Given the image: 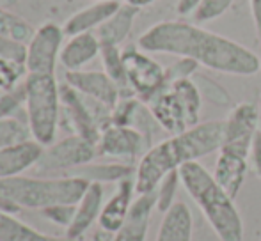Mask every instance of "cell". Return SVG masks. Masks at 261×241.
I'll use <instances>...</instances> for the list:
<instances>
[{"label":"cell","instance_id":"cell-1","mask_svg":"<svg viewBox=\"0 0 261 241\" xmlns=\"http://www.w3.org/2000/svg\"><path fill=\"white\" fill-rule=\"evenodd\" d=\"M137 46L146 53L189 57L226 75L251 76L261 71L259 57L240 43L179 20L155 23L139 38Z\"/></svg>","mask_w":261,"mask_h":241},{"label":"cell","instance_id":"cell-2","mask_svg":"<svg viewBox=\"0 0 261 241\" xmlns=\"http://www.w3.org/2000/svg\"><path fill=\"white\" fill-rule=\"evenodd\" d=\"M179 179L220 241H244V222L234 199L199 162L179 167Z\"/></svg>","mask_w":261,"mask_h":241},{"label":"cell","instance_id":"cell-3","mask_svg":"<svg viewBox=\"0 0 261 241\" xmlns=\"http://www.w3.org/2000/svg\"><path fill=\"white\" fill-rule=\"evenodd\" d=\"M91 183L79 176L29 177L14 176L0 179V209H46L52 206H76Z\"/></svg>","mask_w":261,"mask_h":241},{"label":"cell","instance_id":"cell-4","mask_svg":"<svg viewBox=\"0 0 261 241\" xmlns=\"http://www.w3.org/2000/svg\"><path fill=\"white\" fill-rule=\"evenodd\" d=\"M162 130L179 135L199 124L203 96L192 78L167 83L146 103Z\"/></svg>","mask_w":261,"mask_h":241},{"label":"cell","instance_id":"cell-5","mask_svg":"<svg viewBox=\"0 0 261 241\" xmlns=\"http://www.w3.org/2000/svg\"><path fill=\"white\" fill-rule=\"evenodd\" d=\"M25 112L31 137L43 147L54 144L61 117V87L55 75H27Z\"/></svg>","mask_w":261,"mask_h":241},{"label":"cell","instance_id":"cell-6","mask_svg":"<svg viewBox=\"0 0 261 241\" xmlns=\"http://www.w3.org/2000/svg\"><path fill=\"white\" fill-rule=\"evenodd\" d=\"M98 155V145L80 135L62 138L57 144L46 145L43 149L41 158L36 163L39 174H55L62 172L69 176L75 169L91 163Z\"/></svg>","mask_w":261,"mask_h":241},{"label":"cell","instance_id":"cell-7","mask_svg":"<svg viewBox=\"0 0 261 241\" xmlns=\"http://www.w3.org/2000/svg\"><path fill=\"white\" fill-rule=\"evenodd\" d=\"M181 165L183 163L179 160L178 151H176L172 137L151 145L141 156V162L135 170V193L137 195L153 193L167 174H171L172 170H178Z\"/></svg>","mask_w":261,"mask_h":241},{"label":"cell","instance_id":"cell-8","mask_svg":"<svg viewBox=\"0 0 261 241\" xmlns=\"http://www.w3.org/2000/svg\"><path fill=\"white\" fill-rule=\"evenodd\" d=\"M123 62L130 89L141 101L148 103L156 96L167 83H165V68L151 59L144 50L139 46H126L123 50Z\"/></svg>","mask_w":261,"mask_h":241},{"label":"cell","instance_id":"cell-9","mask_svg":"<svg viewBox=\"0 0 261 241\" xmlns=\"http://www.w3.org/2000/svg\"><path fill=\"white\" fill-rule=\"evenodd\" d=\"M64 28L57 23H43L27 43L29 75H54L64 46Z\"/></svg>","mask_w":261,"mask_h":241},{"label":"cell","instance_id":"cell-10","mask_svg":"<svg viewBox=\"0 0 261 241\" xmlns=\"http://www.w3.org/2000/svg\"><path fill=\"white\" fill-rule=\"evenodd\" d=\"M224 120H208L196 124L179 135H172L181 163L197 162L203 156L220 151L224 145Z\"/></svg>","mask_w":261,"mask_h":241},{"label":"cell","instance_id":"cell-11","mask_svg":"<svg viewBox=\"0 0 261 241\" xmlns=\"http://www.w3.org/2000/svg\"><path fill=\"white\" fill-rule=\"evenodd\" d=\"M259 105L251 101L238 103L231 110L229 117L224 120L226 130H224V145L220 149H227L249 158L252 140L259 130Z\"/></svg>","mask_w":261,"mask_h":241},{"label":"cell","instance_id":"cell-12","mask_svg":"<svg viewBox=\"0 0 261 241\" xmlns=\"http://www.w3.org/2000/svg\"><path fill=\"white\" fill-rule=\"evenodd\" d=\"M151 144L139 130L132 126L110 123L101 130L98 140V155L110 156V158H137L142 156Z\"/></svg>","mask_w":261,"mask_h":241},{"label":"cell","instance_id":"cell-13","mask_svg":"<svg viewBox=\"0 0 261 241\" xmlns=\"http://www.w3.org/2000/svg\"><path fill=\"white\" fill-rule=\"evenodd\" d=\"M66 83L71 85L80 94L112 108L119 103L121 91L112 82L109 75L103 71H68L66 73Z\"/></svg>","mask_w":261,"mask_h":241},{"label":"cell","instance_id":"cell-14","mask_svg":"<svg viewBox=\"0 0 261 241\" xmlns=\"http://www.w3.org/2000/svg\"><path fill=\"white\" fill-rule=\"evenodd\" d=\"M134 193H135V181L132 177L117 183V188L114 195L103 204V209L100 215V227L107 232H117L123 224L126 222L130 215L132 204H134Z\"/></svg>","mask_w":261,"mask_h":241},{"label":"cell","instance_id":"cell-15","mask_svg":"<svg viewBox=\"0 0 261 241\" xmlns=\"http://www.w3.org/2000/svg\"><path fill=\"white\" fill-rule=\"evenodd\" d=\"M153 209H156V193L139 195L132 204L126 222L117 232H114L112 241H146Z\"/></svg>","mask_w":261,"mask_h":241},{"label":"cell","instance_id":"cell-16","mask_svg":"<svg viewBox=\"0 0 261 241\" xmlns=\"http://www.w3.org/2000/svg\"><path fill=\"white\" fill-rule=\"evenodd\" d=\"M101 209H103V186H101V183H91L84 197L76 204L75 217H73L71 225L68 227L66 236L73 239H80L89 231L94 220H100Z\"/></svg>","mask_w":261,"mask_h":241},{"label":"cell","instance_id":"cell-17","mask_svg":"<svg viewBox=\"0 0 261 241\" xmlns=\"http://www.w3.org/2000/svg\"><path fill=\"white\" fill-rule=\"evenodd\" d=\"M119 6L121 2H117V0H101V2H94L91 6L84 7V9L76 11L62 25L64 34L76 36L84 34V32H93L94 28L98 31L116 13Z\"/></svg>","mask_w":261,"mask_h":241},{"label":"cell","instance_id":"cell-18","mask_svg":"<svg viewBox=\"0 0 261 241\" xmlns=\"http://www.w3.org/2000/svg\"><path fill=\"white\" fill-rule=\"evenodd\" d=\"M43 149L45 147L36 140H27L0 149V179L20 176L21 172L34 167L41 158Z\"/></svg>","mask_w":261,"mask_h":241},{"label":"cell","instance_id":"cell-19","mask_svg":"<svg viewBox=\"0 0 261 241\" xmlns=\"http://www.w3.org/2000/svg\"><path fill=\"white\" fill-rule=\"evenodd\" d=\"M101 52V43L96 34L84 32V34L69 36L68 43L61 50V62L66 71H80L86 64L96 59Z\"/></svg>","mask_w":261,"mask_h":241},{"label":"cell","instance_id":"cell-20","mask_svg":"<svg viewBox=\"0 0 261 241\" xmlns=\"http://www.w3.org/2000/svg\"><path fill=\"white\" fill-rule=\"evenodd\" d=\"M247 169L249 165L245 156L237 155L233 151H227V149H220L219 158L215 162L213 177L234 199L245 183Z\"/></svg>","mask_w":261,"mask_h":241},{"label":"cell","instance_id":"cell-21","mask_svg":"<svg viewBox=\"0 0 261 241\" xmlns=\"http://www.w3.org/2000/svg\"><path fill=\"white\" fill-rule=\"evenodd\" d=\"M139 11H141L139 7H134L130 4H121L116 13L96 31L101 46H119L130 36Z\"/></svg>","mask_w":261,"mask_h":241},{"label":"cell","instance_id":"cell-22","mask_svg":"<svg viewBox=\"0 0 261 241\" xmlns=\"http://www.w3.org/2000/svg\"><path fill=\"white\" fill-rule=\"evenodd\" d=\"M194 220L187 204L176 202L164 213L155 241H192Z\"/></svg>","mask_w":261,"mask_h":241},{"label":"cell","instance_id":"cell-23","mask_svg":"<svg viewBox=\"0 0 261 241\" xmlns=\"http://www.w3.org/2000/svg\"><path fill=\"white\" fill-rule=\"evenodd\" d=\"M0 241H79L69 236H48L27 224L11 217L6 209H0Z\"/></svg>","mask_w":261,"mask_h":241},{"label":"cell","instance_id":"cell-24","mask_svg":"<svg viewBox=\"0 0 261 241\" xmlns=\"http://www.w3.org/2000/svg\"><path fill=\"white\" fill-rule=\"evenodd\" d=\"M132 172L134 169L130 165H123V163H98V165L87 163V165L75 169L69 176L84 177L89 183H119L126 177H132Z\"/></svg>","mask_w":261,"mask_h":241},{"label":"cell","instance_id":"cell-25","mask_svg":"<svg viewBox=\"0 0 261 241\" xmlns=\"http://www.w3.org/2000/svg\"><path fill=\"white\" fill-rule=\"evenodd\" d=\"M100 55H101V62H103L105 73L112 78V82L119 87L121 98L134 96V91L130 89L126 71H124L123 50H119V46H101Z\"/></svg>","mask_w":261,"mask_h":241},{"label":"cell","instance_id":"cell-26","mask_svg":"<svg viewBox=\"0 0 261 241\" xmlns=\"http://www.w3.org/2000/svg\"><path fill=\"white\" fill-rule=\"evenodd\" d=\"M34 32V28L20 16L0 9V36H6V38L16 39L21 43H29Z\"/></svg>","mask_w":261,"mask_h":241},{"label":"cell","instance_id":"cell-27","mask_svg":"<svg viewBox=\"0 0 261 241\" xmlns=\"http://www.w3.org/2000/svg\"><path fill=\"white\" fill-rule=\"evenodd\" d=\"M194 82H196L203 100H206L208 103L217 105V107H231V94L213 78L196 73L194 75Z\"/></svg>","mask_w":261,"mask_h":241},{"label":"cell","instance_id":"cell-28","mask_svg":"<svg viewBox=\"0 0 261 241\" xmlns=\"http://www.w3.org/2000/svg\"><path fill=\"white\" fill-rule=\"evenodd\" d=\"M31 130L16 117H2L0 119V149L11 147V145L21 144L29 140Z\"/></svg>","mask_w":261,"mask_h":241},{"label":"cell","instance_id":"cell-29","mask_svg":"<svg viewBox=\"0 0 261 241\" xmlns=\"http://www.w3.org/2000/svg\"><path fill=\"white\" fill-rule=\"evenodd\" d=\"M179 185H181L179 170H172V172L167 174V176L162 179L160 185H158L155 193H156V209L160 211V213H167L176 204L174 197H176V192H178Z\"/></svg>","mask_w":261,"mask_h":241},{"label":"cell","instance_id":"cell-30","mask_svg":"<svg viewBox=\"0 0 261 241\" xmlns=\"http://www.w3.org/2000/svg\"><path fill=\"white\" fill-rule=\"evenodd\" d=\"M25 75H29L27 66L20 62L0 59V89L11 91L21 82Z\"/></svg>","mask_w":261,"mask_h":241},{"label":"cell","instance_id":"cell-31","mask_svg":"<svg viewBox=\"0 0 261 241\" xmlns=\"http://www.w3.org/2000/svg\"><path fill=\"white\" fill-rule=\"evenodd\" d=\"M197 64L194 59L189 57H178V61L174 64H171L169 68H165V83H174L179 80H189L197 73Z\"/></svg>","mask_w":261,"mask_h":241},{"label":"cell","instance_id":"cell-32","mask_svg":"<svg viewBox=\"0 0 261 241\" xmlns=\"http://www.w3.org/2000/svg\"><path fill=\"white\" fill-rule=\"evenodd\" d=\"M25 98H27V91H25V82L18 83L14 89L6 91L2 98H0V119L2 117H13V114L25 105Z\"/></svg>","mask_w":261,"mask_h":241},{"label":"cell","instance_id":"cell-33","mask_svg":"<svg viewBox=\"0 0 261 241\" xmlns=\"http://www.w3.org/2000/svg\"><path fill=\"white\" fill-rule=\"evenodd\" d=\"M233 2L234 0H203L194 13V18H196V21H212L222 16Z\"/></svg>","mask_w":261,"mask_h":241},{"label":"cell","instance_id":"cell-34","mask_svg":"<svg viewBox=\"0 0 261 241\" xmlns=\"http://www.w3.org/2000/svg\"><path fill=\"white\" fill-rule=\"evenodd\" d=\"M0 59L20 62L27 66V45L16 39L0 36Z\"/></svg>","mask_w":261,"mask_h":241},{"label":"cell","instance_id":"cell-35","mask_svg":"<svg viewBox=\"0 0 261 241\" xmlns=\"http://www.w3.org/2000/svg\"><path fill=\"white\" fill-rule=\"evenodd\" d=\"M75 209H76V206L62 204V206H52V207H46V209H41V213L45 215L48 220H52L55 224L68 229L73 222V217H75Z\"/></svg>","mask_w":261,"mask_h":241},{"label":"cell","instance_id":"cell-36","mask_svg":"<svg viewBox=\"0 0 261 241\" xmlns=\"http://www.w3.org/2000/svg\"><path fill=\"white\" fill-rule=\"evenodd\" d=\"M249 156H251V162H252V167H254L256 176L261 177V131L259 130H258V133H256L254 140H252Z\"/></svg>","mask_w":261,"mask_h":241},{"label":"cell","instance_id":"cell-37","mask_svg":"<svg viewBox=\"0 0 261 241\" xmlns=\"http://www.w3.org/2000/svg\"><path fill=\"white\" fill-rule=\"evenodd\" d=\"M251 6V14H252V23H254L256 38H258L261 45V0H249Z\"/></svg>","mask_w":261,"mask_h":241},{"label":"cell","instance_id":"cell-38","mask_svg":"<svg viewBox=\"0 0 261 241\" xmlns=\"http://www.w3.org/2000/svg\"><path fill=\"white\" fill-rule=\"evenodd\" d=\"M203 0H178L176 4V11L178 14H190V13H196V9L201 6Z\"/></svg>","mask_w":261,"mask_h":241},{"label":"cell","instance_id":"cell-39","mask_svg":"<svg viewBox=\"0 0 261 241\" xmlns=\"http://www.w3.org/2000/svg\"><path fill=\"white\" fill-rule=\"evenodd\" d=\"M112 232H107V231H98L96 234H93V238H89L87 241H112Z\"/></svg>","mask_w":261,"mask_h":241},{"label":"cell","instance_id":"cell-40","mask_svg":"<svg viewBox=\"0 0 261 241\" xmlns=\"http://www.w3.org/2000/svg\"><path fill=\"white\" fill-rule=\"evenodd\" d=\"M153 2H156V0H124V4H130V6L139 7V9H142L146 6H151Z\"/></svg>","mask_w":261,"mask_h":241},{"label":"cell","instance_id":"cell-41","mask_svg":"<svg viewBox=\"0 0 261 241\" xmlns=\"http://www.w3.org/2000/svg\"><path fill=\"white\" fill-rule=\"evenodd\" d=\"M259 107H261V93H259Z\"/></svg>","mask_w":261,"mask_h":241},{"label":"cell","instance_id":"cell-42","mask_svg":"<svg viewBox=\"0 0 261 241\" xmlns=\"http://www.w3.org/2000/svg\"><path fill=\"white\" fill-rule=\"evenodd\" d=\"M259 131H261V119H259Z\"/></svg>","mask_w":261,"mask_h":241},{"label":"cell","instance_id":"cell-43","mask_svg":"<svg viewBox=\"0 0 261 241\" xmlns=\"http://www.w3.org/2000/svg\"><path fill=\"white\" fill-rule=\"evenodd\" d=\"M94 2H101V0H94Z\"/></svg>","mask_w":261,"mask_h":241}]
</instances>
